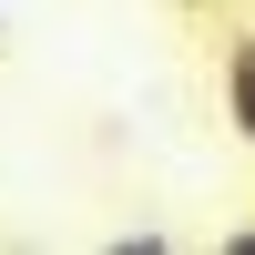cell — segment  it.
Returning a JSON list of instances; mask_svg holds the SVG:
<instances>
[{
    "label": "cell",
    "mask_w": 255,
    "mask_h": 255,
    "mask_svg": "<svg viewBox=\"0 0 255 255\" xmlns=\"http://www.w3.org/2000/svg\"><path fill=\"white\" fill-rule=\"evenodd\" d=\"M225 123L255 153V31H225Z\"/></svg>",
    "instance_id": "cell-1"
},
{
    "label": "cell",
    "mask_w": 255,
    "mask_h": 255,
    "mask_svg": "<svg viewBox=\"0 0 255 255\" xmlns=\"http://www.w3.org/2000/svg\"><path fill=\"white\" fill-rule=\"evenodd\" d=\"M225 245H235V255H255V225H235V235H225Z\"/></svg>",
    "instance_id": "cell-2"
},
{
    "label": "cell",
    "mask_w": 255,
    "mask_h": 255,
    "mask_svg": "<svg viewBox=\"0 0 255 255\" xmlns=\"http://www.w3.org/2000/svg\"><path fill=\"white\" fill-rule=\"evenodd\" d=\"M174 10H215V0H174Z\"/></svg>",
    "instance_id": "cell-3"
},
{
    "label": "cell",
    "mask_w": 255,
    "mask_h": 255,
    "mask_svg": "<svg viewBox=\"0 0 255 255\" xmlns=\"http://www.w3.org/2000/svg\"><path fill=\"white\" fill-rule=\"evenodd\" d=\"M0 41H10V10H0Z\"/></svg>",
    "instance_id": "cell-4"
}]
</instances>
